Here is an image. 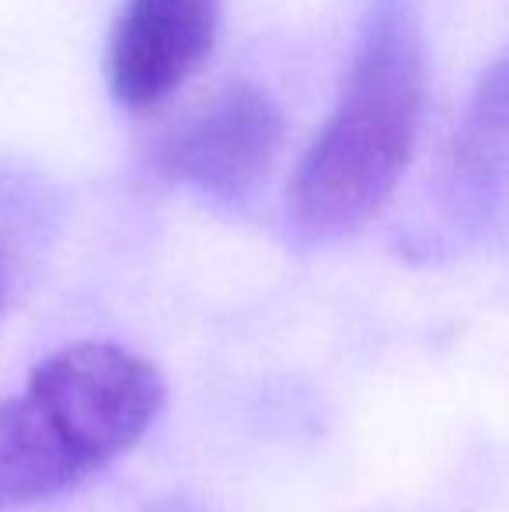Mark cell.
I'll return each mask as SVG.
<instances>
[{
  "mask_svg": "<svg viewBox=\"0 0 509 512\" xmlns=\"http://www.w3.org/2000/svg\"><path fill=\"white\" fill-rule=\"evenodd\" d=\"M150 359L112 342H74L32 366L0 401V512L84 485L126 457L164 408Z\"/></svg>",
  "mask_w": 509,
  "mask_h": 512,
  "instance_id": "2",
  "label": "cell"
},
{
  "mask_svg": "<svg viewBox=\"0 0 509 512\" xmlns=\"http://www.w3.org/2000/svg\"><path fill=\"white\" fill-rule=\"evenodd\" d=\"M283 143V112L258 84H231L164 140L157 168L220 203L265 182Z\"/></svg>",
  "mask_w": 509,
  "mask_h": 512,
  "instance_id": "3",
  "label": "cell"
},
{
  "mask_svg": "<svg viewBox=\"0 0 509 512\" xmlns=\"http://www.w3.org/2000/svg\"><path fill=\"white\" fill-rule=\"evenodd\" d=\"M450 196L464 209H489L509 192V53L478 81L450 147Z\"/></svg>",
  "mask_w": 509,
  "mask_h": 512,
  "instance_id": "5",
  "label": "cell"
},
{
  "mask_svg": "<svg viewBox=\"0 0 509 512\" xmlns=\"http://www.w3.org/2000/svg\"><path fill=\"white\" fill-rule=\"evenodd\" d=\"M4 304H7V272L4 262H0V314H4Z\"/></svg>",
  "mask_w": 509,
  "mask_h": 512,
  "instance_id": "7",
  "label": "cell"
},
{
  "mask_svg": "<svg viewBox=\"0 0 509 512\" xmlns=\"http://www.w3.org/2000/svg\"><path fill=\"white\" fill-rule=\"evenodd\" d=\"M426 105V49L412 0H370L332 119L290 182L300 241L328 244L370 223L398 189Z\"/></svg>",
  "mask_w": 509,
  "mask_h": 512,
  "instance_id": "1",
  "label": "cell"
},
{
  "mask_svg": "<svg viewBox=\"0 0 509 512\" xmlns=\"http://www.w3.org/2000/svg\"><path fill=\"white\" fill-rule=\"evenodd\" d=\"M217 25L220 0H129L105 60L116 102L140 112L175 95L210 56Z\"/></svg>",
  "mask_w": 509,
  "mask_h": 512,
  "instance_id": "4",
  "label": "cell"
},
{
  "mask_svg": "<svg viewBox=\"0 0 509 512\" xmlns=\"http://www.w3.org/2000/svg\"><path fill=\"white\" fill-rule=\"evenodd\" d=\"M150 512H206V509H199L196 502H189V499H171V502H161V506H154Z\"/></svg>",
  "mask_w": 509,
  "mask_h": 512,
  "instance_id": "6",
  "label": "cell"
}]
</instances>
